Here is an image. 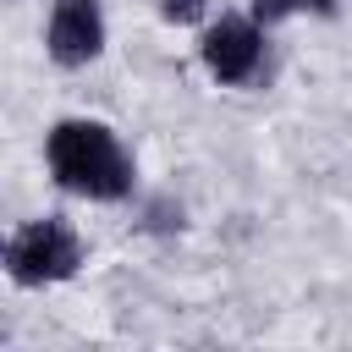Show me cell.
Masks as SVG:
<instances>
[{"label":"cell","mask_w":352,"mask_h":352,"mask_svg":"<svg viewBox=\"0 0 352 352\" xmlns=\"http://www.w3.org/2000/svg\"><path fill=\"white\" fill-rule=\"evenodd\" d=\"M104 44V16H99V0H55L50 11V55L60 66H82L94 60Z\"/></svg>","instance_id":"3"},{"label":"cell","mask_w":352,"mask_h":352,"mask_svg":"<svg viewBox=\"0 0 352 352\" xmlns=\"http://www.w3.org/2000/svg\"><path fill=\"white\" fill-rule=\"evenodd\" d=\"M302 6H324V0H253V16L258 22H280V16L302 11Z\"/></svg>","instance_id":"5"},{"label":"cell","mask_w":352,"mask_h":352,"mask_svg":"<svg viewBox=\"0 0 352 352\" xmlns=\"http://www.w3.org/2000/svg\"><path fill=\"white\" fill-rule=\"evenodd\" d=\"M160 11H165L170 22H192V16L204 11V0H160Z\"/></svg>","instance_id":"6"},{"label":"cell","mask_w":352,"mask_h":352,"mask_svg":"<svg viewBox=\"0 0 352 352\" xmlns=\"http://www.w3.org/2000/svg\"><path fill=\"white\" fill-rule=\"evenodd\" d=\"M77 258H82V248H77L72 226H60V220H33V226H22V231L11 236V248H6V270H11V280H22V286L66 280V275L77 270Z\"/></svg>","instance_id":"2"},{"label":"cell","mask_w":352,"mask_h":352,"mask_svg":"<svg viewBox=\"0 0 352 352\" xmlns=\"http://www.w3.org/2000/svg\"><path fill=\"white\" fill-rule=\"evenodd\" d=\"M204 66H209L220 82H242V77L258 66V28L242 22V16H220V22L204 33Z\"/></svg>","instance_id":"4"},{"label":"cell","mask_w":352,"mask_h":352,"mask_svg":"<svg viewBox=\"0 0 352 352\" xmlns=\"http://www.w3.org/2000/svg\"><path fill=\"white\" fill-rule=\"evenodd\" d=\"M44 154H50L55 182L82 198H121L132 187V160L121 154L116 132L99 121H60L50 132Z\"/></svg>","instance_id":"1"}]
</instances>
